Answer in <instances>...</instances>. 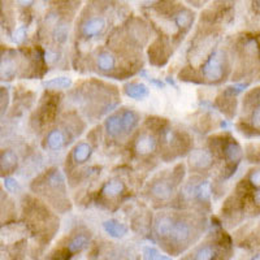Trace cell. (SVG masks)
Returning <instances> with one entry per match:
<instances>
[{"mask_svg":"<svg viewBox=\"0 0 260 260\" xmlns=\"http://www.w3.org/2000/svg\"><path fill=\"white\" fill-rule=\"evenodd\" d=\"M191 224L192 222L187 219L175 217V222H173L171 234L168 237L169 242L176 246L189 243L192 238V233H194V226Z\"/></svg>","mask_w":260,"mask_h":260,"instance_id":"7","label":"cell"},{"mask_svg":"<svg viewBox=\"0 0 260 260\" xmlns=\"http://www.w3.org/2000/svg\"><path fill=\"white\" fill-rule=\"evenodd\" d=\"M73 85V80L68 76H60V77L51 78V80L46 81L45 86L51 91H60V90L71 89Z\"/></svg>","mask_w":260,"mask_h":260,"instance_id":"22","label":"cell"},{"mask_svg":"<svg viewBox=\"0 0 260 260\" xmlns=\"http://www.w3.org/2000/svg\"><path fill=\"white\" fill-rule=\"evenodd\" d=\"M18 166V156L13 150H3L0 152V172L3 175H11Z\"/></svg>","mask_w":260,"mask_h":260,"instance_id":"18","label":"cell"},{"mask_svg":"<svg viewBox=\"0 0 260 260\" xmlns=\"http://www.w3.org/2000/svg\"><path fill=\"white\" fill-rule=\"evenodd\" d=\"M143 254H145L147 260H172L168 255L160 252L157 248L151 247V246H146L143 247Z\"/></svg>","mask_w":260,"mask_h":260,"instance_id":"24","label":"cell"},{"mask_svg":"<svg viewBox=\"0 0 260 260\" xmlns=\"http://www.w3.org/2000/svg\"><path fill=\"white\" fill-rule=\"evenodd\" d=\"M222 155L231 164H238L242 160L243 151L240 143L236 142V139H231L222 145Z\"/></svg>","mask_w":260,"mask_h":260,"instance_id":"16","label":"cell"},{"mask_svg":"<svg viewBox=\"0 0 260 260\" xmlns=\"http://www.w3.org/2000/svg\"><path fill=\"white\" fill-rule=\"evenodd\" d=\"M133 141V152L138 157L152 156L156 154L160 147L159 137L151 130L138 132Z\"/></svg>","mask_w":260,"mask_h":260,"instance_id":"4","label":"cell"},{"mask_svg":"<svg viewBox=\"0 0 260 260\" xmlns=\"http://www.w3.org/2000/svg\"><path fill=\"white\" fill-rule=\"evenodd\" d=\"M25 37H26V30H25V27H17L15 31V34H13V41H15V43H22L25 39Z\"/></svg>","mask_w":260,"mask_h":260,"instance_id":"27","label":"cell"},{"mask_svg":"<svg viewBox=\"0 0 260 260\" xmlns=\"http://www.w3.org/2000/svg\"><path fill=\"white\" fill-rule=\"evenodd\" d=\"M90 243V236H87V233L85 232H78V233L73 234V236L69 238L68 243H67V247L64 248V251L68 254V256L77 254V252L83 251Z\"/></svg>","mask_w":260,"mask_h":260,"instance_id":"12","label":"cell"},{"mask_svg":"<svg viewBox=\"0 0 260 260\" xmlns=\"http://www.w3.org/2000/svg\"><path fill=\"white\" fill-rule=\"evenodd\" d=\"M122 90H124V94L133 101H145L146 98L150 95L148 86L143 82H138V81L125 83Z\"/></svg>","mask_w":260,"mask_h":260,"instance_id":"14","label":"cell"},{"mask_svg":"<svg viewBox=\"0 0 260 260\" xmlns=\"http://www.w3.org/2000/svg\"><path fill=\"white\" fill-rule=\"evenodd\" d=\"M102 226H103V231L106 232V234H108L111 238H115V240H121L129 232L124 222L118 221L116 219L106 220V221H103Z\"/></svg>","mask_w":260,"mask_h":260,"instance_id":"17","label":"cell"},{"mask_svg":"<svg viewBox=\"0 0 260 260\" xmlns=\"http://www.w3.org/2000/svg\"><path fill=\"white\" fill-rule=\"evenodd\" d=\"M216 248L212 245H202L192 254V260H215Z\"/></svg>","mask_w":260,"mask_h":260,"instance_id":"23","label":"cell"},{"mask_svg":"<svg viewBox=\"0 0 260 260\" xmlns=\"http://www.w3.org/2000/svg\"><path fill=\"white\" fill-rule=\"evenodd\" d=\"M211 197H212V185L210 181L202 180L194 185V194L192 199L198 203H210Z\"/></svg>","mask_w":260,"mask_h":260,"instance_id":"19","label":"cell"},{"mask_svg":"<svg viewBox=\"0 0 260 260\" xmlns=\"http://www.w3.org/2000/svg\"><path fill=\"white\" fill-rule=\"evenodd\" d=\"M226 73V56L220 48L211 51L201 65V77L207 83H220Z\"/></svg>","mask_w":260,"mask_h":260,"instance_id":"2","label":"cell"},{"mask_svg":"<svg viewBox=\"0 0 260 260\" xmlns=\"http://www.w3.org/2000/svg\"><path fill=\"white\" fill-rule=\"evenodd\" d=\"M248 180H250V182H251L255 187L260 189V169L252 171L251 173H250V176H248Z\"/></svg>","mask_w":260,"mask_h":260,"instance_id":"28","label":"cell"},{"mask_svg":"<svg viewBox=\"0 0 260 260\" xmlns=\"http://www.w3.org/2000/svg\"><path fill=\"white\" fill-rule=\"evenodd\" d=\"M125 189H126L125 183L120 178H111L103 183L101 194L108 201H112V199H117L118 197H121L125 192Z\"/></svg>","mask_w":260,"mask_h":260,"instance_id":"13","label":"cell"},{"mask_svg":"<svg viewBox=\"0 0 260 260\" xmlns=\"http://www.w3.org/2000/svg\"><path fill=\"white\" fill-rule=\"evenodd\" d=\"M251 126L254 127L255 130H259L260 132V106H257L251 113Z\"/></svg>","mask_w":260,"mask_h":260,"instance_id":"26","label":"cell"},{"mask_svg":"<svg viewBox=\"0 0 260 260\" xmlns=\"http://www.w3.org/2000/svg\"><path fill=\"white\" fill-rule=\"evenodd\" d=\"M4 187L8 190L9 192H16L20 187L17 180H15L13 177H6L4 178Z\"/></svg>","mask_w":260,"mask_h":260,"instance_id":"25","label":"cell"},{"mask_svg":"<svg viewBox=\"0 0 260 260\" xmlns=\"http://www.w3.org/2000/svg\"><path fill=\"white\" fill-rule=\"evenodd\" d=\"M141 124V115L133 108H120L107 116L104 120V132L108 138L118 141L136 132Z\"/></svg>","mask_w":260,"mask_h":260,"instance_id":"1","label":"cell"},{"mask_svg":"<svg viewBox=\"0 0 260 260\" xmlns=\"http://www.w3.org/2000/svg\"><path fill=\"white\" fill-rule=\"evenodd\" d=\"M95 67L101 73L111 74L117 71V56L112 51H101L95 56Z\"/></svg>","mask_w":260,"mask_h":260,"instance_id":"10","label":"cell"},{"mask_svg":"<svg viewBox=\"0 0 260 260\" xmlns=\"http://www.w3.org/2000/svg\"><path fill=\"white\" fill-rule=\"evenodd\" d=\"M92 154H94V147L90 142H85L81 141L74 145V147L71 151V160L76 167H80L86 164L91 159Z\"/></svg>","mask_w":260,"mask_h":260,"instance_id":"9","label":"cell"},{"mask_svg":"<svg viewBox=\"0 0 260 260\" xmlns=\"http://www.w3.org/2000/svg\"><path fill=\"white\" fill-rule=\"evenodd\" d=\"M187 164L197 173L210 171L215 164V154L210 148H192L187 156Z\"/></svg>","mask_w":260,"mask_h":260,"instance_id":"6","label":"cell"},{"mask_svg":"<svg viewBox=\"0 0 260 260\" xmlns=\"http://www.w3.org/2000/svg\"><path fill=\"white\" fill-rule=\"evenodd\" d=\"M180 178L176 177L175 172H172V178H155L150 183L151 197L157 202H169L176 192V186L180 183Z\"/></svg>","mask_w":260,"mask_h":260,"instance_id":"5","label":"cell"},{"mask_svg":"<svg viewBox=\"0 0 260 260\" xmlns=\"http://www.w3.org/2000/svg\"><path fill=\"white\" fill-rule=\"evenodd\" d=\"M173 22L176 26L181 30H189L192 26L194 22V15L190 12L189 9H180L178 12L175 13L173 16Z\"/></svg>","mask_w":260,"mask_h":260,"instance_id":"21","label":"cell"},{"mask_svg":"<svg viewBox=\"0 0 260 260\" xmlns=\"http://www.w3.org/2000/svg\"><path fill=\"white\" fill-rule=\"evenodd\" d=\"M252 199H254V203L260 207V189L255 190L254 195H252Z\"/></svg>","mask_w":260,"mask_h":260,"instance_id":"30","label":"cell"},{"mask_svg":"<svg viewBox=\"0 0 260 260\" xmlns=\"http://www.w3.org/2000/svg\"><path fill=\"white\" fill-rule=\"evenodd\" d=\"M251 260H260V254H259V255H256V256H254V257H252Z\"/></svg>","mask_w":260,"mask_h":260,"instance_id":"32","label":"cell"},{"mask_svg":"<svg viewBox=\"0 0 260 260\" xmlns=\"http://www.w3.org/2000/svg\"><path fill=\"white\" fill-rule=\"evenodd\" d=\"M69 32H71V26L68 21L60 20L55 22L52 27V39L57 45H65L68 42Z\"/></svg>","mask_w":260,"mask_h":260,"instance_id":"20","label":"cell"},{"mask_svg":"<svg viewBox=\"0 0 260 260\" xmlns=\"http://www.w3.org/2000/svg\"><path fill=\"white\" fill-rule=\"evenodd\" d=\"M175 217L176 216L168 215V213H160L157 216L154 224L155 233L157 237H160L162 240H168L173 222H175Z\"/></svg>","mask_w":260,"mask_h":260,"instance_id":"15","label":"cell"},{"mask_svg":"<svg viewBox=\"0 0 260 260\" xmlns=\"http://www.w3.org/2000/svg\"><path fill=\"white\" fill-rule=\"evenodd\" d=\"M16 2H17V4L20 7L29 8V7H31L32 4H34V2H36V0H16Z\"/></svg>","mask_w":260,"mask_h":260,"instance_id":"29","label":"cell"},{"mask_svg":"<svg viewBox=\"0 0 260 260\" xmlns=\"http://www.w3.org/2000/svg\"><path fill=\"white\" fill-rule=\"evenodd\" d=\"M190 2H191V3H202L203 0H190Z\"/></svg>","mask_w":260,"mask_h":260,"instance_id":"31","label":"cell"},{"mask_svg":"<svg viewBox=\"0 0 260 260\" xmlns=\"http://www.w3.org/2000/svg\"><path fill=\"white\" fill-rule=\"evenodd\" d=\"M107 29V20L103 16H92L86 18L80 27L81 37L85 39H92L102 36Z\"/></svg>","mask_w":260,"mask_h":260,"instance_id":"8","label":"cell"},{"mask_svg":"<svg viewBox=\"0 0 260 260\" xmlns=\"http://www.w3.org/2000/svg\"><path fill=\"white\" fill-rule=\"evenodd\" d=\"M18 72V59L12 52L0 59V80L12 81Z\"/></svg>","mask_w":260,"mask_h":260,"instance_id":"11","label":"cell"},{"mask_svg":"<svg viewBox=\"0 0 260 260\" xmlns=\"http://www.w3.org/2000/svg\"><path fill=\"white\" fill-rule=\"evenodd\" d=\"M72 139H73V134H72V130H69V126L57 125L45 134L43 146L48 151L60 152L72 142Z\"/></svg>","mask_w":260,"mask_h":260,"instance_id":"3","label":"cell"}]
</instances>
